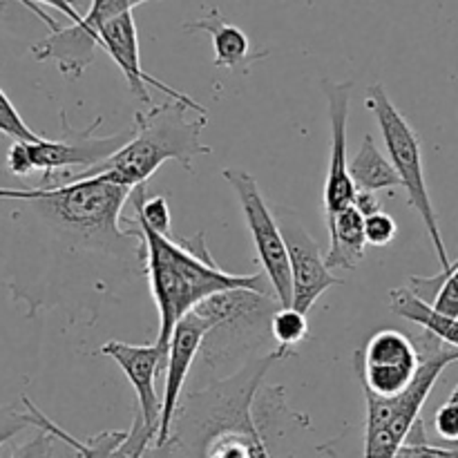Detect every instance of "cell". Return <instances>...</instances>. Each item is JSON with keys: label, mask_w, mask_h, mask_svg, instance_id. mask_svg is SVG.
I'll list each match as a JSON object with an SVG mask.
<instances>
[{"label": "cell", "mask_w": 458, "mask_h": 458, "mask_svg": "<svg viewBox=\"0 0 458 458\" xmlns=\"http://www.w3.org/2000/svg\"><path fill=\"white\" fill-rule=\"evenodd\" d=\"M49 4L67 13L72 22L65 27L58 25V22L49 25L52 34L31 45V54H34L36 61L56 63L63 76L81 79L83 72L94 63V49L98 47L101 25L141 3H137V0H94L89 4L88 16H81L72 4L61 3V0H54Z\"/></svg>", "instance_id": "8"}, {"label": "cell", "mask_w": 458, "mask_h": 458, "mask_svg": "<svg viewBox=\"0 0 458 458\" xmlns=\"http://www.w3.org/2000/svg\"><path fill=\"white\" fill-rule=\"evenodd\" d=\"M394 458H458L454 447H438L432 445L425 437V423L423 419H419L411 428L410 437L405 438V443L401 445V450L396 452Z\"/></svg>", "instance_id": "26"}, {"label": "cell", "mask_w": 458, "mask_h": 458, "mask_svg": "<svg viewBox=\"0 0 458 458\" xmlns=\"http://www.w3.org/2000/svg\"><path fill=\"white\" fill-rule=\"evenodd\" d=\"M134 9L130 12L119 13V16L110 18L106 25H101L98 30V47H103V52L121 67L125 81H128V88L143 106L150 107L152 98L148 94V85L157 88L159 92L168 94L170 101H179L183 106H188L191 110H197L199 114H206V107L199 106L195 98H191L188 94L179 92V89L170 88V85L161 83L159 79L148 74L141 67V56H139V36H137V22H134Z\"/></svg>", "instance_id": "14"}, {"label": "cell", "mask_w": 458, "mask_h": 458, "mask_svg": "<svg viewBox=\"0 0 458 458\" xmlns=\"http://www.w3.org/2000/svg\"><path fill=\"white\" fill-rule=\"evenodd\" d=\"M322 92L327 97V114L331 128V155L325 182V215L334 217L340 210L349 208L353 201L352 177H349V155H347V125H349V103H352L353 81L322 79Z\"/></svg>", "instance_id": "15"}, {"label": "cell", "mask_w": 458, "mask_h": 458, "mask_svg": "<svg viewBox=\"0 0 458 458\" xmlns=\"http://www.w3.org/2000/svg\"><path fill=\"white\" fill-rule=\"evenodd\" d=\"M222 177L231 183L235 191L237 201H240L242 215H244V224L249 228L250 237H253L255 250H258L259 264L264 268L268 286H271L273 295H276L277 304L282 309L291 307V271H289V258H286V246L282 240L280 226L276 222V215L268 208L267 199H264L262 191H259L258 182L253 174L240 168H226Z\"/></svg>", "instance_id": "9"}, {"label": "cell", "mask_w": 458, "mask_h": 458, "mask_svg": "<svg viewBox=\"0 0 458 458\" xmlns=\"http://www.w3.org/2000/svg\"><path fill=\"white\" fill-rule=\"evenodd\" d=\"M27 428H31L30 416L12 410V407L0 405V447H3L7 441H12L16 434H21L22 429Z\"/></svg>", "instance_id": "31"}, {"label": "cell", "mask_w": 458, "mask_h": 458, "mask_svg": "<svg viewBox=\"0 0 458 458\" xmlns=\"http://www.w3.org/2000/svg\"><path fill=\"white\" fill-rule=\"evenodd\" d=\"M210 331V325L199 316V313L191 311L183 316L174 327L173 335H170L168 352H165V389L164 398H161V411H159V425H157V434L152 445L165 447L173 441V425L174 416L179 410V398H182V389L186 385L188 374H191L192 365H195L197 356L201 352V343H204L206 334Z\"/></svg>", "instance_id": "13"}, {"label": "cell", "mask_w": 458, "mask_h": 458, "mask_svg": "<svg viewBox=\"0 0 458 458\" xmlns=\"http://www.w3.org/2000/svg\"><path fill=\"white\" fill-rule=\"evenodd\" d=\"M447 403H454V405H458V385L454 387V392L450 394V398H447Z\"/></svg>", "instance_id": "36"}, {"label": "cell", "mask_w": 458, "mask_h": 458, "mask_svg": "<svg viewBox=\"0 0 458 458\" xmlns=\"http://www.w3.org/2000/svg\"><path fill=\"white\" fill-rule=\"evenodd\" d=\"M253 458H273L271 452H268L267 441H264V437H259L258 441L253 443Z\"/></svg>", "instance_id": "35"}, {"label": "cell", "mask_w": 458, "mask_h": 458, "mask_svg": "<svg viewBox=\"0 0 458 458\" xmlns=\"http://www.w3.org/2000/svg\"><path fill=\"white\" fill-rule=\"evenodd\" d=\"M276 222L280 226L282 240L286 246L291 271V309L307 316L309 309L318 302V298L327 293L331 286L344 284V280L335 277L327 268L325 255L318 249L311 233L304 228L298 215L289 208H277Z\"/></svg>", "instance_id": "11"}, {"label": "cell", "mask_w": 458, "mask_h": 458, "mask_svg": "<svg viewBox=\"0 0 458 458\" xmlns=\"http://www.w3.org/2000/svg\"><path fill=\"white\" fill-rule=\"evenodd\" d=\"M365 106L374 112L376 121H378L380 134H383L385 148H387L389 164L396 170L401 186L405 188L410 206L423 219L425 231H428L434 250L438 255V262L443 267L441 273H447L452 262L450 255H447L445 242H443L441 228H438V217L437 210H434L432 197H429L428 182H425L423 148H420L419 134L414 132L410 121L394 106L383 83H374L367 88Z\"/></svg>", "instance_id": "6"}, {"label": "cell", "mask_w": 458, "mask_h": 458, "mask_svg": "<svg viewBox=\"0 0 458 458\" xmlns=\"http://www.w3.org/2000/svg\"><path fill=\"white\" fill-rule=\"evenodd\" d=\"M130 195V188L107 183L101 177L45 188H0V199L36 204L81 249H112L139 240L137 228H121V210Z\"/></svg>", "instance_id": "3"}, {"label": "cell", "mask_w": 458, "mask_h": 458, "mask_svg": "<svg viewBox=\"0 0 458 458\" xmlns=\"http://www.w3.org/2000/svg\"><path fill=\"white\" fill-rule=\"evenodd\" d=\"M352 206L358 210V213H360L362 219L371 217V215H376V213H380V210H383V208H380L378 195H376V192H369V191H356V192H353Z\"/></svg>", "instance_id": "34"}, {"label": "cell", "mask_w": 458, "mask_h": 458, "mask_svg": "<svg viewBox=\"0 0 458 458\" xmlns=\"http://www.w3.org/2000/svg\"><path fill=\"white\" fill-rule=\"evenodd\" d=\"M183 31H206L213 40L215 65L249 74L250 67L268 56V52H250V40L237 25L222 16L219 7H210L208 13L197 21L186 22Z\"/></svg>", "instance_id": "17"}, {"label": "cell", "mask_w": 458, "mask_h": 458, "mask_svg": "<svg viewBox=\"0 0 458 458\" xmlns=\"http://www.w3.org/2000/svg\"><path fill=\"white\" fill-rule=\"evenodd\" d=\"M130 199H132L134 215H137L148 228H152V231L159 233V235H170L173 217H170V206L165 197H146V186H139L134 188Z\"/></svg>", "instance_id": "24"}, {"label": "cell", "mask_w": 458, "mask_h": 458, "mask_svg": "<svg viewBox=\"0 0 458 458\" xmlns=\"http://www.w3.org/2000/svg\"><path fill=\"white\" fill-rule=\"evenodd\" d=\"M152 441H155V434L143 425L141 416L137 414L132 420V428L128 429L125 441L116 447V452L110 458H143L148 447L152 445Z\"/></svg>", "instance_id": "28"}, {"label": "cell", "mask_w": 458, "mask_h": 458, "mask_svg": "<svg viewBox=\"0 0 458 458\" xmlns=\"http://www.w3.org/2000/svg\"><path fill=\"white\" fill-rule=\"evenodd\" d=\"M407 289L441 316L458 320V259L452 262L447 273H437L432 277L411 276Z\"/></svg>", "instance_id": "22"}, {"label": "cell", "mask_w": 458, "mask_h": 458, "mask_svg": "<svg viewBox=\"0 0 458 458\" xmlns=\"http://www.w3.org/2000/svg\"><path fill=\"white\" fill-rule=\"evenodd\" d=\"M259 437H264L259 429L250 434H219V437H215L201 452H204L206 458H253V443L258 441Z\"/></svg>", "instance_id": "25"}, {"label": "cell", "mask_w": 458, "mask_h": 458, "mask_svg": "<svg viewBox=\"0 0 458 458\" xmlns=\"http://www.w3.org/2000/svg\"><path fill=\"white\" fill-rule=\"evenodd\" d=\"M268 331H271L273 340H276L277 349L282 352L295 353V349L307 340L309 335V322L307 316L295 309H277L268 320Z\"/></svg>", "instance_id": "23"}, {"label": "cell", "mask_w": 458, "mask_h": 458, "mask_svg": "<svg viewBox=\"0 0 458 458\" xmlns=\"http://www.w3.org/2000/svg\"><path fill=\"white\" fill-rule=\"evenodd\" d=\"M58 119H61V137H45L38 143H27L31 168L43 173L40 188L54 186L58 182V174L70 170L72 165L83 168L81 173L97 168L98 164L110 159L116 150H121L134 134V128H128L123 132L110 134V137H97L94 130L103 123L101 116H97L92 121V125H88L83 130L72 128L65 110H61Z\"/></svg>", "instance_id": "10"}, {"label": "cell", "mask_w": 458, "mask_h": 458, "mask_svg": "<svg viewBox=\"0 0 458 458\" xmlns=\"http://www.w3.org/2000/svg\"><path fill=\"white\" fill-rule=\"evenodd\" d=\"M22 405H25V414L30 416L31 428L49 434L54 441H61L65 445H70L81 458H110L116 452V447L128 437V429H107V432L97 434V437H89L88 441H79L72 434H67L61 425L49 420V416H45L27 396H22Z\"/></svg>", "instance_id": "19"}, {"label": "cell", "mask_w": 458, "mask_h": 458, "mask_svg": "<svg viewBox=\"0 0 458 458\" xmlns=\"http://www.w3.org/2000/svg\"><path fill=\"white\" fill-rule=\"evenodd\" d=\"M349 177H352L356 191L378 192L394 191V188L401 186L396 170L392 168L389 159H385L369 132L362 139L360 150L353 157V161H349Z\"/></svg>", "instance_id": "21"}, {"label": "cell", "mask_w": 458, "mask_h": 458, "mask_svg": "<svg viewBox=\"0 0 458 458\" xmlns=\"http://www.w3.org/2000/svg\"><path fill=\"white\" fill-rule=\"evenodd\" d=\"M54 454V438L49 434L40 432L34 438H30L27 443L18 445L12 452V458H52Z\"/></svg>", "instance_id": "32"}, {"label": "cell", "mask_w": 458, "mask_h": 458, "mask_svg": "<svg viewBox=\"0 0 458 458\" xmlns=\"http://www.w3.org/2000/svg\"><path fill=\"white\" fill-rule=\"evenodd\" d=\"M434 429L441 438L450 443H458V405L445 403L434 414Z\"/></svg>", "instance_id": "30"}, {"label": "cell", "mask_w": 458, "mask_h": 458, "mask_svg": "<svg viewBox=\"0 0 458 458\" xmlns=\"http://www.w3.org/2000/svg\"><path fill=\"white\" fill-rule=\"evenodd\" d=\"M452 447H454V450H456V456H458V443H452Z\"/></svg>", "instance_id": "37"}, {"label": "cell", "mask_w": 458, "mask_h": 458, "mask_svg": "<svg viewBox=\"0 0 458 458\" xmlns=\"http://www.w3.org/2000/svg\"><path fill=\"white\" fill-rule=\"evenodd\" d=\"M0 134L13 139V143H38L45 139L43 134L34 132V130L22 121V116L18 114L13 103L9 101L7 94L3 92V88H0Z\"/></svg>", "instance_id": "27"}, {"label": "cell", "mask_w": 458, "mask_h": 458, "mask_svg": "<svg viewBox=\"0 0 458 458\" xmlns=\"http://www.w3.org/2000/svg\"><path fill=\"white\" fill-rule=\"evenodd\" d=\"M356 360L365 396L374 398H394L405 392L420 362L411 335L396 329H380L371 335Z\"/></svg>", "instance_id": "12"}, {"label": "cell", "mask_w": 458, "mask_h": 458, "mask_svg": "<svg viewBox=\"0 0 458 458\" xmlns=\"http://www.w3.org/2000/svg\"><path fill=\"white\" fill-rule=\"evenodd\" d=\"M277 309L280 304L276 298L246 289L213 295L192 309L210 325L199 352L206 365L215 367L242 352V343L255 338L262 325L268 327V320Z\"/></svg>", "instance_id": "7"}, {"label": "cell", "mask_w": 458, "mask_h": 458, "mask_svg": "<svg viewBox=\"0 0 458 458\" xmlns=\"http://www.w3.org/2000/svg\"><path fill=\"white\" fill-rule=\"evenodd\" d=\"M398 226L396 219L387 213H376L365 219V242L371 246H387L396 240Z\"/></svg>", "instance_id": "29"}, {"label": "cell", "mask_w": 458, "mask_h": 458, "mask_svg": "<svg viewBox=\"0 0 458 458\" xmlns=\"http://www.w3.org/2000/svg\"><path fill=\"white\" fill-rule=\"evenodd\" d=\"M130 222L143 242V262L159 311V334L155 344L164 358L177 322L213 295L246 289L276 298L273 291H268L271 286L264 273L242 276L219 268L210 258L201 233L192 242H177L173 235H159L148 228L137 215Z\"/></svg>", "instance_id": "1"}, {"label": "cell", "mask_w": 458, "mask_h": 458, "mask_svg": "<svg viewBox=\"0 0 458 458\" xmlns=\"http://www.w3.org/2000/svg\"><path fill=\"white\" fill-rule=\"evenodd\" d=\"M414 347L419 352V371L405 392L394 398H367L365 450L362 458H394L411 428L420 419V410L428 403L434 385L443 371L458 360V349L443 344L437 335L423 331L416 335Z\"/></svg>", "instance_id": "5"}, {"label": "cell", "mask_w": 458, "mask_h": 458, "mask_svg": "<svg viewBox=\"0 0 458 458\" xmlns=\"http://www.w3.org/2000/svg\"><path fill=\"white\" fill-rule=\"evenodd\" d=\"M188 110L191 107L179 101H164L150 106V110H139L134 114L132 139L97 168L74 174L67 182L101 177L107 183L134 191L146 186L148 179L170 159L192 170V161L213 155V148L201 141V130L208 125V116L188 119Z\"/></svg>", "instance_id": "2"}, {"label": "cell", "mask_w": 458, "mask_h": 458, "mask_svg": "<svg viewBox=\"0 0 458 458\" xmlns=\"http://www.w3.org/2000/svg\"><path fill=\"white\" fill-rule=\"evenodd\" d=\"M389 304H392V311L396 313V316H401L403 320L420 325L425 331L437 335L443 344L458 349L456 318H447V316H441L438 311H434L429 304H425L423 300L416 298L407 286H403V289H394L392 293H389Z\"/></svg>", "instance_id": "20"}, {"label": "cell", "mask_w": 458, "mask_h": 458, "mask_svg": "<svg viewBox=\"0 0 458 458\" xmlns=\"http://www.w3.org/2000/svg\"><path fill=\"white\" fill-rule=\"evenodd\" d=\"M329 231V250L325 255V264L329 271L343 268L352 271L365 258V219L360 217L353 206L340 210L334 217L327 219Z\"/></svg>", "instance_id": "18"}, {"label": "cell", "mask_w": 458, "mask_h": 458, "mask_svg": "<svg viewBox=\"0 0 458 458\" xmlns=\"http://www.w3.org/2000/svg\"><path fill=\"white\" fill-rule=\"evenodd\" d=\"M7 170L13 177H27V174L34 173L27 143H12V148L7 150Z\"/></svg>", "instance_id": "33"}, {"label": "cell", "mask_w": 458, "mask_h": 458, "mask_svg": "<svg viewBox=\"0 0 458 458\" xmlns=\"http://www.w3.org/2000/svg\"><path fill=\"white\" fill-rule=\"evenodd\" d=\"M289 356L293 353L276 347L271 353L249 362L228 378L191 394L186 405L177 410V416H174L173 441H182L183 437H191L192 441L199 438L201 450H204L219 434L258 432L259 428L253 419L255 394L268 369Z\"/></svg>", "instance_id": "4"}, {"label": "cell", "mask_w": 458, "mask_h": 458, "mask_svg": "<svg viewBox=\"0 0 458 458\" xmlns=\"http://www.w3.org/2000/svg\"><path fill=\"white\" fill-rule=\"evenodd\" d=\"M101 356L112 358L119 369L128 376L134 394H137L139 416L143 425L157 434L161 411V398L157 396V376L164 371L165 358L157 344H128L119 340H110L98 349Z\"/></svg>", "instance_id": "16"}]
</instances>
